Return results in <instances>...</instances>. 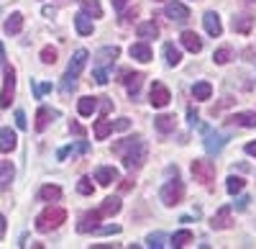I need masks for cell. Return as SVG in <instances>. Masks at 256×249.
Returning <instances> with one entry per match:
<instances>
[{
  "instance_id": "6da1fadb",
  "label": "cell",
  "mask_w": 256,
  "mask_h": 249,
  "mask_svg": "<svg viewBox=\"0 0 256 249\" xmlns=\"http://www.w3.org/2000/svg\"><path fill=\"white\" fill-rule=\"evenodd\" d=\"M113 154H118L123 159V164H126L128 170H136V167H141V164L146 162L148 149H146L144 136H131V139L116 141L113 144Z\"/></svg>"
},
{
  "instance_id": "7a4b0ae2",
  "label": "cell",
  "mask_w": 256,
  "mask_h": 249,
  "mask_svg": "<svg viewBox=\"0 0 256 249\" xmlns=\"http://www.w3.org/2000/svg\"><path fill=\"white\" fill-rule=\"evenodd\" d=\"M84 65H88V52L77 49L74 57H72V62H70V67H67V72H64V77H62V95H72L74 93L77 77H80V72H82Z\"/></svg>"
},
{
  "instance_id": "3957f363",
  "label": "cell",
  "mask_w": 256,
  "mask_h": 249,
  "mask_svg": "<svg viewBox=\"0 0 256 249\" xmlns=\"http://www.w3.org/2000/svg\"><path fill=\"white\" fill-rule=\"evenodd\" d=\"M64 221H67V211H64L62 205H49V208H44L36 216V231L49 234V231L59 229Z\"/></svg>"
},
{
  "instance_id": "277c9868",
  "label": "cell",
  "mask_w": 256,
  "mask_h": 249,
  "mask_svg": "<svg viewBox=\"0 0 256 249\" xmlns=\"http://www.w3.org/2000/svg\"><path fill=\"white\" fill-rule=\"evenodd\" d=\"M159 198H162V203L164 205H180L182 203V198H184V182L174 175V180H169V182H164L162 185V190H159Z\"/></svg>"
},
{
  "instance_id": "5b68a950",
  "label": "cell",
  "mask_w": 256,
  "mask_h": 249,
  "mask_svg": "<svg viewBox=\"0 0 256 249\" xmlns=\"http://www.w3.org/2000/svg\"><path fill=\"white\" fill-rule=\"evenodd\" d=\"M3 75H6V82H3V93H0V108H10L13 95H16V70L6 65Z\"/></svg>"
},
{
  "instance_id": "8992f818",
  "label": "cell",
  "mask_w": 256,
  "mask_h": 249,
  "mask_svg": "<svg viewBox=\"0 0 256 249\" xmlns=\"http://www.w3.org/2000/svg\"><path fill=\"white\" fill-rule=\"evenodd\" d=\"M192 175H195L198 182L210 185L212 180H216V164L208 162V159H195L192 162Z\"/></svg>"
},
{
  "instance_id": "52a82bcc",
  "label": "cell",
  "mask_w": 256,
  "mask_h": 249,
  "mask_svg": "<svg viewBox=\"0 0 256 249\" xmlns=\"http://www.w3.org/2000/svg\"><path fill=\"white\" fill-rule=\"evenodd\" d=\"M202 136H205V152H208V154H218V152L226 147V141H228L226 134L212 131V129H208V126H202Z\"/></svg>"
},
{
  "instance_id": "ba28073f",
  "label": "cell",
  "mask_w": 256,
  "mask_h": 249,
  "mask_svg": "<svg viewBox=\"0 0 256 249\" xmlns=\"http://www.w3.org/2000/svg\"><path fill=\"white\" fill-rule=\"evenodd\" d=\"M148 98H152V106L154 108H166L169 103H172V93L164 82H154L152 90H148Z\"/></svg>"
},
{
  "instance_id": "9c48e42d",
  "label": "cell",
  "mask_w": 256,
  "mask_h": 249,
  "mask_svg": "<svg viewBox=\"0 0 256 249\" xmlns=\"http://www.w3.org/2000/svg\"><path fill=\"white\" fill-rule=\"evenodd\" d=\"M120 57V49L118 47H102L98 54H95V67H105L110 70L116 65V59Z\"/></svg>"
},
{
  "instance_id": "30bf717a",
  "label": "cell",
  "mask_w": 256,
  "mask_h": 249,
  "mask_svg": "<svg viewBox=\"0 0 256 249\" xmlns=\"http://www.w3.org/2000/svg\"><path fill=\"white\" fill-rule=\"evenodd\" d=\"M164 13H166V18H169V21H177V24H184V21L190 18V8H187L184 3H177V0L166 3Z\"/></svg>"
},
{
  "instance_id": "8fae6325",
  "label": "cell",
  "mask_w": 256,
  "mask_h": 249,
  "mask_svg": "<svg viewBox=\"0 0 256 249\" xmlns=\"http://www.w3.org/2000/svg\"><path fill=\"white\" fill-rule=\"evenodd\" d=\"M118 180V170L110 167V164H100V167L95 170V182L102 185V188H108V185H113Z\"/></svg>"
},
{
  "instance_id": "7c38bea8",
  "label": "cell",
  "mask_w": 256,
  "mask_h": 249,
  "mask_svg": "<svg viewBox=\"0 0 256 249\" xmlns=\"http://www.w3.org/2000/svg\"><path fill=\"white\" fill-rule=\"evenodd\" d=\"M54 118H59V111L41 106L38 113H36V126H34V129H36V131H46V129H49V123H52Z\"/></svg>"
},
{
  "instance_id": "4fadbf2b",
  "label": "cell",
  "mask_w": 256,
  "mask_h": 249,
  "mask_svg": "<svg viewBox=\"0 0 256 249\" xmlns=\"http://www.w3.org/2000/svg\"><path fill=\"white\" fill-rule=\"evenodd\" d=\"M120 208H123V203H120V198L110 195V198H105V200H102V205H100V208H98V213H100V218H110V216L120 213Z\"/></svg>"
},
{
  "instance_id": "5bb4252c",
  "label": "cell",
  "mask_w": 256,
  "mask_h": 249,
  "mask_svg": "<svg viewBox=\"0 0 256 249\" xmlns=\"http://www.w3.org/2000/svg\"><path fill=\"white\" fill-rule=\"evenodd\" d=\"M141 80H144V75L141 72H123V85H126V90H128V95L131 98H136L138 95V90H141Z\"/></svg>"
},
{
  "instance_id": "9a60e30c",
  "label": "cell",
  "mask_w": 256,
  "mask_h": 249,
  "mask_svg": "<svg viewBox=\"0 0 256 249\" xmlns=\"http://www.w3.org/2000/svg\"><path fill=\"white\" fill-rule=\"evenodd\" d=\"M128 54H131L136 62H144V65H146V62H152V47H148L146 44V41H136V44H131V49H128Z\"/></svg>"
},
{
  "instance_id": "2e32d148",
  "label": "cell",
  "mask_w": 256,
  "mask_h": 249,
  "mask_svg": "<svg viewBox=\"0 0 256 249\" xmlns=\"http://www.w3.org/2000/svg\"><path fill=\"white\" fill-rule=\"evenodd\" d=\"M202 24H205V31L210 34V36H220L223 34V24H220V18H218V13H212V11H208L205 16H202Z\"/></svg>"
},
{
  "instance_id": "e0dca14e",
  "label": "cell",
  "mask_w": 256,
  "mask_h": 249,
  "mask_svg": "<svg viewBox=\"0 0 256 249\" xmlns=\"http://www.w3.org/2000/svg\"><path fill=\"white\" fill-rule=\"evenodd\" d=\"M16 144H18V136H16V131H13L10 126L0 129V152H3V154L13 152V149H16Z\"/></svg>"
},
{
  "instance_id": "ac0fdd59",
  "label": "cell",
  "mask_w": 256,
  "mask_h": 249,
  "mask_svg": "<svg viewBox=\"0 0 256 249\" xmlns=\"http://www.w3.org/2000/svg\"><path fill=\"white\" fill-rule=\"evenodd\" d=\"M182 47L187 49V52H192V54H198V52H202V39L195 34V31H182Z\"/></svg>"
},
{
  "instance_id": "d6986e66",
  "label": "cell",
  "mask_w": 256,
  "mask_h": 249,
  "mask_svg": "<svg viewBox=\"0 0 256 249\" xmlns=\"http://www.w3.org/2000/svg\"><path fill=\"white\" fill-rule=\"evenodd\" d=\"M228 121H230V123H236V126H244V129H256V111L233 113Z\"/></svg>"
},
{
  "instance_id": "ffe728a7",
  "label": "cell",
  "mask_w": 256,
  "mask_h": 249,
  "mask_svg": "<svg viewBox=\"0 0 256 249\" xmlns=\"http://www.w3.org/2000/svg\"><path fill=\"white\" fill-rule=\"evenodd\" d=\"M154 126H156L159 134H172V131L177 129V118L169 116V113H162V116L154 118Z\"/></svg>"
},
{
  "instance_id": "44dd1931",
  "label": "cell",
  "mask_w": 256,
  "mask_h": 249,
  "mask_svg": "<svg viewBox=\"0 0 256 249\" xmlns=\"http://www.w3.org/2000/svg\"><path fill=\"white\" fill-rule=\"evenodd\" d=\"M98 221H100V213L98 211H90V213H84L77 223V231L80 234H88V231H95L98 229Z\"/></svg>"
},
{
  "instance_id": "7402d4cb",
  "label": "cell",
  "mask_w": 256,
  "mask_h": 249,
  "mask_svg": "<svg viewBox=\"0 0 256 249\" xmlns=\"http://www.w3.org/2000/svg\"><path fill=\"white\" fill-rule=\"evenodd\" d=\"M230 223H233V218H230V208H228V205H223V208H220L216 216H212V221H210V226H212L216 231H220V229H228Z\"/></svg>"
},
{
  "instance_id": "603a6c76",
  "label": "cell",
  "mask_w": 256,
  "mask_h": 249,
  "mask_svg": "<svg viewBox=\"0 0 256 249\" xmlns=\"http://www.w3.org/2000/svg\"><path fill=\"white\" fill-rule=\"evenodd\" d=\"M74 29H77L80 36H92V31H95V26H92V21H90L88 13H77L74 16Z\"/></svg>"
},
{
  "instance_id": "cb8c5ba5",
  "label": "cell",
  "mask_w": 256,
  "mask_h": 249,
  "mask_svg": "<svg viewBox=\"0 0 256 249\" xmlns=\"http://www.w3.org/2000/svg\"><path fill=\"white\" fill-rule=\"evenodd\" d=\"M16 177V167L13 162H0V190H8L10 182Z\"/></svg>"
},
{
  "instance_id": "d4e9b609",
  "label": "cell",
  "mask_w": 256,
  "mask_h": 249,
  "mask_svg": "<svg viewBox=\"0 0 256 249\" xmlns=\"http://www.w3.org/2000/svg\"><path fill=\"white\" fill-rule=\"evenodd\" d=\"M254 16L251 13H241V16H236L233 18V31H238V34H248L251 29H254Z\"/></svg>"
},
{
  "instance_id": "484cf974",
  "label": "cell",
  "mask_w": 256,
  "mask_h": 249,
  "mask_svg": "<svg viewBox=\"0 0 256 249\" xmlns=\"http://www.w3.org/2000/svg\"><path fill=\"white\" fill-rule=\"evenodd\" d=\"M136 34H138V39H144V41L156 39V36H159V26L154 24V21H144V24H138Z\"/></svg>"
},
{
  "instance_id": "4316f807",
  "label": "cell",
  "mask_w": 256,
  "mask_h": 249,
  "mask_svg": "<svg viewBox=\"0 0 256 249\" xmlns=\"http://www.w3.org/2000/svg\"><path fill=\"white\" fill-rule=\"evenodd\" d=\"M77 111H80V116H92L95 111H98V98H90V95H84V98H80V103H77Z\"/></svg>"
},
{
  "instance_id": "83f0119b",
  "label": "cell",
  "mask_w": 256,
  "mask_h": 249,
  "mask_svg": "<svg viewBox=\"0 0 256 249\" xmlns=\"http://www.w3.org/2000/svg\"><path fill=\"white\" fill-rule=\"evenodd\" d=\"M192 95H195V100H210V95H212V85L210 82H195L192 85Z\"/></svg>"
},
{
  "instance_id": "f1b7e54d",
  "label": "cell",
  "mask_w": 256,
  "mask_h": 249,
  "mask_svg": "<svg viewBox=\"0 0 256 249\" xmlns=\"http://www.w3.org/2000/svg\"><path fill=\"white\" fill-rule=\"evenodd\" d=\"M164 59H166L169 67H177L180 62H182V52L174 44H164Z\"/></svg>"
},
{
  "instance_id": "f546056e",
  "label": "cell",
  "mask_w": 256,
  "mask_h": 249,
  "mask_svg": "<svg viewBox=\"0 0 256 249\" xmlns=\"http://www.w3.org/2000/svg\"><path fill=\"white\" fill-rule=\"evenodd\" d=\"M3 29H6V34H20V29H24V13H10Z\"/></svg>"
},
{
  "instance_id": "4dcf8cb0",
  "label": "cell",
  "mask_w": 256,
  "mask_h": 249,
  "mask_svg": "<svg viewBox=\"0 0 256 249\" xmlns=\"http://www.w3.org/2000/svg\"><path fill=\"white\" fill-rule=\"evenodd\" d=\"M38 198L41 200H59L62 198V188L59 185H44V188L38 190Z\"/></svg>"
},
{
  "instance_id": "1f68e13d",
  "label": "cell",
  "mask_w": 256,
  "mask_h": 249,
  "mask_svg": "<svg viewBox=\"0 0 256 249\" xmlns=\"http://www.w3.org/2000/svg\"><path fill=\"white\" fill-rule=\"evenodd\" d=\"M108 134H113V121H108V118L98 121V123H95V139H98V141H102Z\"/></svg>"
},
{
  "instance_id": "d6a6232c",
  "label": "cell",
  "mask_w": 256,
  "mask_h": 249,
  "mask_svg": "<svg viewBox=\"0 0 256 249\" xmlns=\"http://www.w3.org/2000/svg\"><path fill=\"white\" fill-rule=\"evenodd\" d=\"M82 13H88L92 18H102V6L98 0H82Z\"/></svg>"
},
{
  "instance_id": "836d02e7",
  "label": "cell",
  "mask_w": 256,
  "mask_h": 249,
  "mask_svg": "<svg viewBox=\"0 0 256 249\" xmlns=\"http://www.w3.org/2000/svg\"><path fill=\"white\" fill-rule=\"evenodd\" d=\"M244 185H246V180H244V177L230 175V177H228V182H226V190H228L230 195H236V193H241V190H244Z\"/></svg>"
},
{
  "instance_id": "e575fe53",
  "label": "cell",
  "mask_w": 256,
  "mask_h": 249,
  "mask_svg": "<svg viewBox=\"0 0 256 249\" xmlns=\"http://www.w3.org/2000/svg\"><path fill=\"white\" fill-rule=\"evenodd\" d=\"M169 241H172V246H177V249H180V246H184V244H190V241H192V231L182 229V231H177Z\"/></svg>"
},
{
  "instance_id": "d590c367",
  "label": "cell",
  "mask_w": 256,
  "mask_h": 249,
  "mask_svg": "<svg viewBox=\"0 0 256 249\" xmlns=\"http://www.w3.org/2000/svg\"><path fill=\"white\" fill-rule=\"evenodd\" d=\"M92 80L98 82V85H105V82L110 80V70H105V67H95V70H92Z\"/></svg>"
},
{
  "instance_id": "8d00e7d4",
  "label": "cell",
  "mask_w": 256,
  "mask_h": 249,
  "mask_svg": "<svg viewBox=\"0 0 256 249\" xmlns=\"http://www.w3.org/2000/svg\"><path fill=\"white\" fill-rule=\"evenodd\" d=\"M212 59H216V65H228V62H230V49L220 47L216 54H212Z\"/></svg>"
},
{
  "instance_id": "74e56055",
  "label": "cell",
  "mask_w": 256,
  "mask_h": 249,
  "mask_svg": "<svg viewBox=\"0 0 256 249\" xmlns=\"http://www.w3.org/2000/svg\"><path fill=\"white\" fill-rule=\"evenodd\" d=\"M41 62H44V65H54L56 62V49L54 47H44L41 49Z\"/></svg>"
},
{
  "instance_id": "f35d334b",
  "label": "cell",
  "mask_w": 256,
  "mask_h": 249,
  "mask_svg": "<svg viewBox=\"0 0 256 249\" xmlns=\"http://www.w3.org/2000/svg\"><path fill=\"white\" fill-rule=\"evenodd\" d=\"M98 108H100L102 118H108V113L113 111V100L110 98H98Z\"/></svg>"
},
{
  "instance_id": "ab89813d",
  "label": "cell",
  "mask_w": 256,
  "mask_h": 249,
  "mask_svg": "<svg viewBox=\"0 0 256 249\" xmlns=\"http://www.w3.org/2000/svg\"><path fill=\"white\" fill-rule=\"evenodd\" d=\"M77 190H80L82 195H92V190H95V188H92V182H90L88 177H82V180L77 182Z\"/></svg>"
},
{
  "instance_id": "60d3db41",
  "label": "cell",
  "mask_w": 256,
  "mask_h": 249,
  "mask_svg": "<svg viewBox=\"0 0 256 249\" xmlns=\"http://www.w3.org/2000/svg\"><path fill=\"white\" fill-rule=\"evenodd\" d=\"M162 241H164V234H148V239H146V246L159 249V246H164Z\"/></svg>"
},
{
  "instance_id": "b9f144b4",
  "label": "cell",
  "mask_w": 256,
  "mask_h": 249,
  "mask_svg": "<svg viewBox=\"0 0 256 249\" xmlns=\"http://www.w3.org/2000/svg\"><path fill=\"white\" fill-rule=\"evenodd\" d=\"M95 234H120V226L118 223H110V226H98V229H95Z\"/></svg>"
},
{
  "instance_id": "7bdbcfd3",
  "label": "cell",
  "mask_w": 256,
  "mask_h": 249,
  "mask_svg": "<svg viewBox=\"0 0 256 249\" xmlns=\"http://www.w3.org/2000/svg\"><path fill=\"white\" fill-rule=\"evenodd\" d=\"M126 129H131V118H118V121H113V131H126Z\"/></svg>"
},
{
  "instance_id": "ee69618b",
  "label": "cell",
  "mask_w": 256,
  "mask_h": 249,
  "mask_svg": "<svg viewBox=\"0 0 256 249\" xmlns=\"http://www.w3.org/2000/svg\"><path fill=\"white\" fill-rule=\"evenodd\" d=\"M16 126L18 129H28V121H26V113L24 111H16Z\"/></svg>"
},
{
  "instance_id": "f6af8a7d",
  "label": "cell",
  "mask_w": 256,
  "mask_h": 249,
  "mask_svg": "<svg viewBox=\"0 0 256 249\" xmlns=\"http://www.w3.org/2000/svg\"><path fill=\"white\" fill-rule=\"evenodd\" d=\"M70 152H77V154H84V152H90V144L88 141H77L74 147H70Z\"/></svg>"
},
{
  "instance_id": "bcb514c9",
  "label": "cell",
  "mask_w": 256,
  "mask_h": 249,
  "mask_svg": "<svg viewBox=\"0 0 256 249\" xmlns=\"http://www.w3.org/2000/svg\"><path fill=\"white\" fill-rule=\"evenodd\" d=\"M251 203V198L248 195H244V198H238L236 203H233V208H238V211H246V205Z\"/></svg>"
},
{
  "instance_id": "7dc6e473",
  "label": "cell",
  "mask_w": 256,
  "mask_h": 249,
  "mask_svg": "<svg viewBox=\"0 0 256 249\" xmlns=\"http://www.w3.org/2000/svg\"><path fill=\"white\" fill-rule=\"evenodd\" d=\"M187 118H190V126H198V123H200V121H198V111H195V108H187Z\"/></svg>"
},
{
  "instance_id": "c3c4849f",
  "label": "cell",
  "mask_w": 256,
  "mask_h": 249,
  "mask_svg": "<svg viewBox=\"0 0 256 249\" xmlns=\"http://www.w3.org/2000/svg\"><path fill=\"white\" fill-rule=\"evenodd\" d=\"M70 131H72V134H77V136H82V134H84V129L80 126V123H70Z\"/></svg>"
},
{
  "instance_id": "681fc988",
  "label": "cell",
  "mask_w": 256,
  "mask_h": 249,
  "mask_svg": "<svg viewBox=\"0 0 256 249\" xmlns=\"http://www.w3.org/2000/svg\"><path fill=\"white\" fill-rule=\"evenodd\" d=\"M246 154L256 157V141H248V144H246Z\"/></svg>"
},
{
  "instance_id": "f907efd6",
  "label": "cell",
  "mask_w": 256,
  "mask_h": 249,
  "mask_svg": "<svg viewBox=\"0 0 256 249\" xmlns=\"http://www.w3.org/2000/svg\"><path fill=\"white\" fill-rule=\"evenodd\" d=\"M110 3H113V8H116V11H123L128 0H110Z\"/></svg>"
},
{
  "instance_id": "816d5d0a",
  "label": "cell",
  "mask_w": 256,
  "mask_h": 249,
  "mask_svg": "<svg viewBox=\"0 0 256 249\" xmlns=\"http://www.w3.org/2000/svg\"><path fill=\"white\" fill-rule=\"evenodd\" d=\"M44 16L54 18V16H56V8H54V6H44Z\"/></svg>"
},
{
  "instance_id": "f5cc1de1",
  "label": "cell",
  "mask_w": 256,
  "mask_h": 249,
  "mask_svg": "<svg viewBox=\"0 0 256 249\" xmlns=\"http://www.w3.org/2000/svg\"><path fill=\"white\" fill-rule=\"evenodd\" d=\"M134 188V180L128 177V180H123V185H120V190H131Z\"/></svg>"
},
{
  "instance_id": "db71d44e",
  "label": "cell",
  "mask_w": 256,
  "mask_h": 249,
  "mask_svg": "<svg viewBox=\"0 0 256 249\" xmlns=\"http://www.w3.org/2000/svg\"><path fill=\"white\" fill-rule=\"evenodd\" d=\"M3 234H6V216L0 213V236H3Z\"/></svg>"
},
{
  "instance_id": "11a10c76",
  "label": "cell",
  "mask_w": 256,
  "mask_h": 249,
  "mask_svg": "<svg viewBox=\"0 0 256 249\" xmlns=\"http://www.w3.org/2000/svg\"><path fill=\"white\" fill-rule=\"evenodd\" d=\"M6 57V49H3V41H0V59H3Z\"/></svg>"
}]
</instances>
